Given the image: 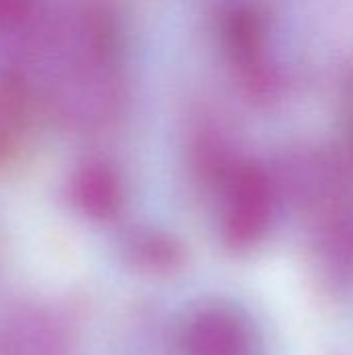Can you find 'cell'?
Returning a JSON list of instances; mask_svg holds the SVG:
<instances>
[{"mask_svg":"<svg viewBox=\"0 0 353 355\" xmlns=\"http://www.w3.org/2000/svg\"><path fill=\"white\" fill-rule=\"evenodd\" d=\"M179 355H262L254 320L231 302L210 300L187 310L177 329Z\"/></svg>","mask_w":353,"mask_h":355,"instance_id":"2","label":"cell"},{"mask_svg":"<svg viewBox=\"0 0 353 355\" xmlns=\"http://www.w3.org/2000/svg\"><path fill=\"white\" fill-rule=\"evenodd\" d=\"M316 258L320 272L339 287L353 285V198H333L318 210Z\"/></svg>","mask_w":353,"mask_h":355,"instance_id":"4","label":"cell"},{"mask_svg":"<svg viewBox=\"0 0 353 355\" xmlns=\"http://www.w3.org/2000/svg\"><path fill=\"white\" fill-rule=\"evenodd\" d=\"M223 44L248 92L268 98L277 89V71L266 56V27L250 4H233L223 15Z\"/></svg>","mask_w":353,"mask_h":355,"instance_id":"3","label":"cell"},{"mask_svg":"<svg viewBox=\"0 0 353 355\" xmlns=\"http://www.w3.org/2000/svg\"><path fill=\"white\" fill-rule=\"evenodd\" d=\"M221 237L235 252L264 241L277 212V183L256 162H237L221 183Z\"/></svg>","mask_w":353,"mask_h":355,"instance_id":"1","label":"cell"},{"mask_svg":"<svg viewBox=\"0 0 353 355\" xmlns=\"http://www.w3.org/2000/svg\"><path fill=\"white\" fill-rule=\"evenodd\" d=\"M125 191L117 171L104 162H89L73 179V202L92 220H110L123 208Z\"/></svg>","mask_w":353,"mask_h":355,"instance_id":"5","label":"cell"},{"mask_svg":"<svg viewBox=\"0 0 353 355\" xmlns=\"http://www.w3.org/2000/svg\"><path fill=\"white\" fill-rule=\"evenodd\" d=\"M129 258L139 270L152 275H169L183 264V248L166 233L148 231L131 241Z\"/></svg>","mask_w":353,"mask_h":355,"instance_id":"6","label":"cell"}]
</instances>
